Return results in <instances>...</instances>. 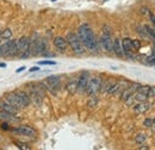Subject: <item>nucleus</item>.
<instances>
[{
	"label": "nucleus",
	"mask_w": 155,
	"mask_h": 150,
	"mask_svg": "<svg viewBox=\"0 0 155 150\" xmlns=\"http://www.w3.org/2000/svg\"><path fill=\"white\" fill-rule=\"evenodd\" d=\"M78 36L86 49H88L90 51H97L98 50L97 39L94 37V34L88 24H81L79 26Z\"/></svg>",
	"instance_id": "obj_1"
},
{
	"label": "nucleus",
	"mask_w": 155,
	"mask_h": 150,
	"mask_svg": "<svg viewBox=\"0 0 155 150\" xmlns=\"http://www.w3.org/2000/svg\"><path fill=\"white\" fill-rule=\"evenodd\" d=\"M66 41L69 44V47L72 48V50H73L74 54H78V55L84 54L85 47L81 43V41H80L79 36H78V34H75V32H68L67 34V37H66Z\"/></svg>",
	"instance_id": "obj_2"
},
{
	"label": "nucleus",
	"mask_w": 155,
	"mask_h": 150,
	"mask_svg": "<svg viewBox=\"0 0 155 150\" xmlns=\"http://www.w3.org/2000/svg\"><path fill=\"white\" fill-rule=\"evenodd\" d=\"M18 47H19V58H28V57L31 55V51H30V38L24 36L18 41Z\"/></svg>",
	"instance_id": "obj_3"
},
{
	"label": "nucleus",
	"mask_w": 155,
	"mask_h": 150,
	"mask_svg": "<svg viewBox=\"0 0 155 150\" xmlns=\"http://www.w3.org/2000/svg\"><path fill=\"white\" fill-rule=\"evenodd\" d=\"M112 38H111V34L110 31L106 30V28H104L103 35L100 37V45L101 48L106 51V53H112Z\"/></svg>",
	"instance_id": "obj_4"
},
{
	"label": "nucleus",
	"mask_w": 155,
	"mask_h": 150,
	"mask_svg": "<svg viewBox=\"0 0 155 150\" xmlns=\"http://www.w3.org/2000/svg\"><path fill=\"white\" fill-rule=\"evenodd\" d=\"M100 85H101V79L100 77H92V79L88 80L85 92L88 95H93L100 90Z\"/></svg>",
	"instance_id": "obj_5"
},
{
	"label": "nucleus",
	"mask_w": 155,
	"mask_h": 150,
	"mask_svg": "<svg viewBox=\"0 0 155 150\" xmlns=\"http://www.w3.org/2000/svg\"><path fill=\"white\" fill-rule=\"evenodd\" d=\"M4 100H6V101L10 103L11 105L16 106L18 110H19V109H24V106H23V104L20 103L19 98H18V95H17L16 92H8V93H6L4 95Z\"/></svg>",
	"instance_id": "obj_6"
},
{
	"label": "nucleus",
	"mask_w": 155,
	"mask_h": 150,
	"mask_svg": "<svg viewBox=\"0 0 155 150\" xmlns=\"http://www.w3.org/2000/svg\"><path fill=\"white\" fill-rule=\"evenodd\" d=\"M45 82H47V85H48V87H49V91H50L53 94L56 93V91H58V88L61 87L60 77H58V76H56V75H51V76L47 77Z\"/></svg>",
	"instance_id": "obj_7"
},
{
	"label": "nucleus",
	"mask_w": 155,
	"mask_h": 150,
	"mask_svg": "<svg viewBox=\"0 0 155 150\" xmlns=\"http://www.w3.org/2000/svg\"><path fill=\"white\" fill-rule=\"evenodd\" d=\"M122 48H123V53L127 55L129 60H135V55L133 54V45H131V39L130 38H123L122 39Z\"/></svg>",
	"instance_id": "obj_8"
},
{
	"label": "nucleus",
	"mask_w": 155,
	"mask_h": 150,
	"mask_svg": "<svg viewBox=\"0 0 155 150\" xmlns=\"http://www.w3.org/2000/svg\"><path fill=\"white\" fill-rule=\"evenodd\" d=\"M90 80V74L87 72H84L81 73L80 77L78 79V91L79 93H84L86 91V87H87V82Z\"/></svg>",
	"instance_id": "obj_9"
},
{
	"label": "nucleus",
	"mask_w": 155,
	"mask_h": 150,
	"mask_svg": "<svg viewBox=\"0 0 155 150\" xmlns=\"http://www.w3.org/2000/svg\"><path fill=\"white\" fill-rule=\"evenodd\" d=\"M12 131L15 133H19L23 136H28V137H35L36 136V131L31 128V126H28V125H21L18 126L16 129H12Z\"/></svg>",
	"instance_id": "obj_10"
},
{
	"label": "nucleus",
	"mask_w": 155,
	"mask_h": 150,
	"mask_svg": "<svg viewBox=\"0 0 155 150\" xmlns=\"http://www.w3.org/2000/svg\"><path fill=\"white\" fill-rule=\"evenodd\" d=\"M0 110L5 111V112H8V113H12V114H16L18 112V109L13 105H11L10 103H7L6 100H0Z\"/></svg>",
	"instance_id": "obj_11"
},
{
	"label": "nucleus",
	"mask_w": 155,
	"mask_h": 150,
	"mask_svg": "<svg viewBox=\"0 0 155 150\" xmlns=\"http://www.w3.org/2000/svg\"><path fill=\"white\" fill-rule=\"evenodd\" d=\"M16 93H17V95H18V98H19V100H20V103L23 104L24 107H28V106L31 104L30 95L26 93V92H24V91H17Z\"/></svg>",
	"instance_id": "obj_12"
},
{
	"label": "nucleus",
	"mask_w": 155,
	"mask_h": 150,
	"mask_svg": "<svg viewBox=\"0 0 155 150\" xmlns=\"http://www.w3.org/2000/svg\"><path fill=\"white\" fill-rule=\"evenodd\" d=\"M54 45L58 48L60 51H64V50L67 49L68 43H67L66 38L61 37V36H58V37L54 38Z\"/></svg>",
	"instance_id": "obj_13"
},
{
	"label": "nucleus",
	"mask_w": 155,
	"mask_h": 150,
	"mask_svg": "<svg viewBox=\"0 0 155 150\" xmlns=\"http://www.w3.org/2000/svg\"><path fill=\"white\" fill-rule=\"evenodd\" d=\"M148 110H149V104H147L146 101H140L134 106V111L136 114H142V113L147 112Z\"/></svg>",
	"instance_id": "obj_14"
},
{
	"label": "nucleus",
	"mask_w": 155,
	"mask_h": 150,
	"mask_svg": "<svg viewBox=\"0 0 155 150\" xmlns=\"http://www.w3.org/2000/svg\"><path fill=\"white\" fill-rule=\"evenodd\" d=\"M19 54V47H18V41L15 39V41H11V45H10V49H8V53L6 56H17Z\"/></svg>",
	"instance_id": "obj_15"
},
{
	"label": "nucleus",
	"mask_w": 155,
	"mask_h": 150,
	"mask_svg": "<svg viewBox=\"0 0 155 150\" xmlns=\"http://www.w3.org/2000/svg\"><path fill=\"white\" fill-rule=\"evenodd\" d=\"M112 51L116 54L117 56L122 57L123 56V48H122V43H120V41L116 38L114 42H112Z\"/></svg>",
	"instance_id": "obj_16"
},
{
	"label": "nucleus",
	"mask_w": 155,
	"mask_h": 150,
	"mask_svg": "<svg viewBox=\"0 0 155 150\" xmlns=\"http://www.w3.org/2000/svg\"><path fill=\"white\" fill-rule=\"evenodd\" d=\"M67 92L71 94H74L78 91V80H69L66 85Z\"/></svg>",
	"instance_id": "obj_17"
},
{
	"label": "nucleus",
	"mask_w": 155,
	"mask_h": 150,
	"mask_svg": "<svg viewBox=\"0 0 155 150\" xmlns=\"http://www.w3.org/2000/svg\"><path fill=\"white\" fill-rule=\"evenodd\" d=\"M10 45H11V41L10 39H6L5 43L2 45H0V55L1 56H6L7 55L8 49H10Z\"/></svg>",
	"instance_id": "obj_18"
},
{
	"label": "nucleus",
	"mask_w": 155,
	"mask_h": 150,
	"mask_svg": "<svg viewBox=\"0 0 155 150\" xmlns=\"http://www.w3.org/2000/svg\"><path fill=\"white\" fill-rule=\"evenodd\" d=\"M0 120L2 122H11V120H15V117L12 113L5 112L2 110H0Z\"/></svg>",
	"instance_id": "obj_19"
},
{
	"label": "nucleus",
	"mask_w": 155,
	"mask_h": 150,
	"mask_svg": "<svg viewBox=\"0 0 155 150\" xmlns=\"http://www.w3.org/2000/svg\"><path fill=\"white\" fill-rule=\"evenodd\" d=\"M11 37H12V30H11V29H5V30H2L1 34H0V39H2V41L10 39Z\"/></svg>",
	"instance_id": "obj_20"
},
{
	"label": "nucleus",
	"mask_w": 155,
	"mask_h": 150,
	"mask_svg": "<svg viewBox=\"0 0 155 150\" xmlns=\"http://www.w3.org/2000/svg\"><path fill=\"white\" fill-rule=\"evenodd\" d=\"M98 104V98L93 94L91 98H90V100H88V103H87V107H90V109H93V107H96Z\"/></svg>",
	"instance_id": "obj_21"
},
{
	"label": "nucleus",
	"mask_w": 155,
	"mask_h": 150,
	"mask_svg": "<svg viewBox=\"0 0 155 150\" xmlns=\"http://www.w3.org/2000/svg\"><path fill=\"white\" fill-rule=\"evenodd\" d=\"M146 63L147 64H155V41L154 43H153V54H152V56L149 57H146Z\"/></svg>",
	"instance_id": "obj_22"
},
{
	"label": "nucleus",
	"mask_w": 155,
	"mask_h": 150,
	"mask_svg": "<svg viewBox=\"0 0 155 150\" xmlns=\"http://www.w3.org/2000/svg\"><path fill=\"white\" fill-rule=\"evenodd\" d=\"M143 29L146 30V32L148 34V36H149V37H152L155 41V31L154 30H153L149 25H144V26H143Z\"/></svg>",
	"instance_id": "obj_23"
},
{
	"label": "nucleus",
	"mask_w": 155,
	"mask_h": 150,
	"mask_svg": "<svg viewBox=\"0 0 155 150\" xmlns=\"http://www.w3.org/2000/svg\"><path fill=\"white\" fill-rule=\"evenodd\" d=\"M135 142L137 143V144H142V143H144V142H146V135H143V133H138V135H136Z\"/></svg>",
	"instance_id": "obj_24"
},
{
	"label": "nucleus",
	"mask_w": 155,
	"mask_h": 150,
	"mask_svg": "<svg viewBox=\"0 0 155 150\" xmlns=\"http://www.w3.org/2000/svg\"><path fill=\"white\" fill-rule=\"evenodd\" d=\"M15 144H16L19 149H26V150L30 149V147H29L28 144H25V143H23V142H19V141H16V142H15Z\"/></svg>",
	"instance_id": "obj_25"
},
{
	"label": "nucleus",
	"mask_w": 155,
	"mask_h": 150,
	"mask_svg": "<svg viewBox=\"0 0 155 150\" xmlns=\"http://www.w3.org/2000/svg\"><path fill=\"white\" fill-rule=\"evenodd\" d=\"M131 45H133V49L138 50V49L141 48V42H140L138 39H133V41H131Z\"/></svg>",
	"instance_id": "obj_26"
},
{
	"label": "nucleus",
	"mask_w": 155,
	"mask_h": 150,
	"mask_svg": "<svg viewBox=\"0 0 155 150\" xmlns=\"http://www.w3.org/2000/svg\"><path fill=\"white\" fill-rule=\"evenodd\" d=\"M143 125H144L146 128H152V126H153V119H150V118H147V119H144V122H143Z\"/></svg>",
	"instance_id": "obj_27"
},
{
	"label": "nucleus",
	"mask_w": 155,
	"mask_h": 150,
	"mask_svg": "<svg viewBox=\"0 0 155 150\" xmlns=\"http://www.w3.org/2000/svg\"><path fill=\"white\" fill-rule=\"evenodd\" d=\"M38 64H44V66H55L56 64V62L55 61H41L38 62Z\"/></svg>",
	"instance_id": "obj_28"
},
{
	"label": "nucleus",
	"mask_w": 155,
	"mask_h": 150,
	"mask_svg": "<svg viewBox=\"0 0 155 150\" xmlns=\"http://www.w3.org/2000/svg\"><path fill=\"white\" fill-rule=\"evenodd\" d=\"M148 96H155V86H153V87H149V91H148Z\"/></svg>",
	"instance_id": "obj_29"
},
{
	"label": "nucleus",
	"mask_w": 155,
	"mask_h": 150,
	"mask_svg": "<svg viewBox=\"0 0 155 150\" xmlns=\"http://www.w3.org/2000/svg\"><path fill=\"white\" fill-rule=\"evenodd\" d=\"M1 129H2V130H10L7 122H4V123H1Z\"/></svg>",
	"instance_id": "obj_30"
},
{
	"label": "nucleus",
	"mask_w": 155,
	"mask_h": 150,
	"mask_svg": "<svg viewBox=\"0 0 155 150\" xmlns=\"http://www.w3.org/2000/svg\"><path fill=\"white\" fill-rule=\"evenodd\" d=\"M29 70H30L31 73H34V72H38V70H39V68H38V67H31V68H30Z\"/></svg>",
	"instance_id": "obj_31"
},
{
	"label": "nucleus",
	"mask_w": 155,
	"mask_h": 150,
	"mask_svg": "<svg viewBox=\"0 0 155 150\" xmlns=\"http://www.w3.org/2000/svg\"><path fill=\"white\" fill-rule=\"evenodd\" d=\"M24 69H26V68H25V66H23V67H19V68L16 70V73H21Z\"/></svg>",
	"instance_id": "obj_32"
},
{
	"label": "nucleus",
	"mask_w": 155,
	"mask_h": 150,
	"mask_svg": "<svg viewBox=\"0 0 155 150\" xmlns=\"http://www.w3.org/2000/svg\"><path fill=\"white\" fill-rule=\"evenodd\" d=\"M6 67H7V64H6V63L0 62V68H6Z\"/></svg>",
	"instance_id": "obj_33"
},
{
	"label": "nucleus",
	"mask_w": 155,
	"mask_h": 150,
	"mask_svg": "<svg viewBox=\"0 0 155 150\" xmlns=\"http://www.w3.org/2000/svg\"><path fill=\"white\" fill-rule=\"evenodd\" d=\"M150 20L153 21V25L155 26V16H153V15H150Z\"/></svg>",
	"instance_id": "obj_34"
},
{
	"label": "nucleus",
	"mask_w": 155,
	"mask_h": 150,
	"mask_svg": "<svg viewBox=\"0 0 155 150\" xmlns=\"http://www.w3.org/2000/svg\"><path fill=\"white\" fill-rule=\"evenodd\" d=\"M138 149H149V147H146V145H142V147H138Z\"/></svg>",
	"instance_id": "obj_35"
},
{
	"label": "nucleus",
	"mask_w": 155,
	"mask_h": 150,
	"mask_svg": "<svg viewBox=\"0 0 155 150\" xmlns=\"http://www.w3.org/2000/svg\"><path fill=\"white\" fill-rule=\"evenodd\" d=\"M153 126H155V118L153 119Z\"/></svg>",
	"instance_id": "obj_36"
},
{
	"label": "nucleus",
	"mask_w": 155,
	"mask_h": 150,
	"mask_svg": "<svg viewBox=\"0 0 155 150\" xmlns=\"http://www.w3.org/2000/svg\"><path fill=\"white\" fill-rule=\"evenodd\" d=\"M51 1H56V0H51Z\"/></svg>",
	"instance_id": "obj_37"
},
{
	"label": "nucleus",
	"mask_w": 155,
	"mask_h": 150,
	"mask_svg": "<svg viewBox=\"0 0 155 150\" xmlns=\"http://www.w3.org/2000/svg\"><path fill=\"white\" fill-rule=\"evenodd\" d=\"M0 34H1V31H0Z\"/></svg>",
	"instance_id": "obj_38"
}]
</instances>
